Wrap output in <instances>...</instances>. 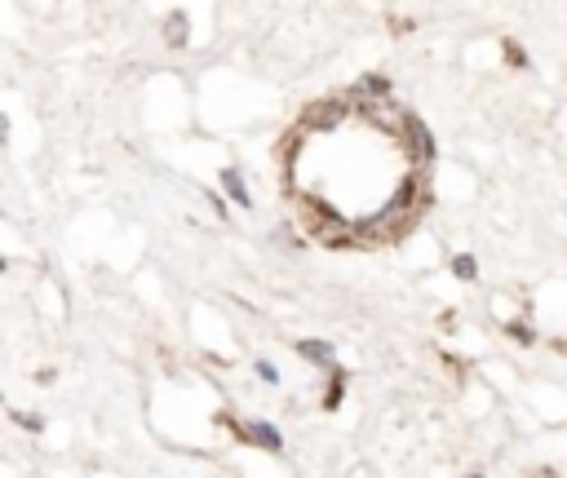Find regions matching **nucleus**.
Listing matches in <instances>:
<instances>
[{
	"label": "nucleus",
	"mask_w": 567,
	"mask_h": 478,
	"mask_svg": "<svg viewBox=\"0 0 567 478\" xmlns=\"http://www.w3.org/2000/svg\"><path fill=\"white\" fill-rule=\"evenodd\" d=\"M235 429H239V438H244V443H252V447H266V451H284V434H279L270 420H239Z\"/></svg>",
	"instance_id": "f03ea898"
},
{
	"label": "nucleus",
	"mask_w": 567,
	"mask_h": 478,
	"mask_svg": "<svg viewBox=\"0 0 567 478\" xmlns=\"http://www.w3.org/2000/svg\"><path fill=\"white\" fill-rule=\"evenodd\" d=\"M252 367H257V376H261V381H266V385H279V367H275V363H270V358H257V363H252Z\"/></svg>",
	"instance_id": "1a4fd4ad"
},
{
	"label": "nucleus",
	"mask_w": 567,
	"mask_h": 478,
	"mask_svg": "<svg viewBox=\"0 0 567 478\" xmlns=\"http://www.w3.org/2000/svg\"><path fill=\"white\" fill-rule=\"evenodd\" d=\"M403 146H408L412 164H430L434 159V137H430V128L416 115H408V124H403Z\"/></svg>",
	"instance_id": "f257e3e1"
},
{
	"label": "nucleus",
	"mask_w": 567,
	"mask_h": 478,
	"mask_svg": "<svg viewBox=\"0 0 567 478\" xmlns=\"http://www.w3.org/2000/svg\"><path fill=\"white\" fill-rule=\"evenodd\" d=\"M0 142H9V119L0 115Z\"/></svg>",
	"instance_id": "ddd939ff"
},
{
	"label": "nucleus",
	"mask_w": 567,
	"mask_h": 478,
	"mask_svg": "<svg viewBox=\"0 0 567 478\" xmlns=\"http://www.w3.org/2000/svg\"><path fill=\"white\" fill-rule=\"evenodd\" d=\"M13 420H18L22 429H31V434H40V429H44V416H40V412H13Z\"/></svg>",
	"instance_id": "6e6552de"
},
{
	"label": "nucleus",
	"mask_w": 567,
	"mask_h": 478,
	"mask_svg": "<svg viewBox=\"0 0 567 478\" xmlns=\"http://www.w3.org/2000/svg\"><path fill=\"white\" fill-rule=\"evenodd\" d=\"M341 394H346V389H341V372H337V376H332V385H328V394H323V407H337V403H341Z\"/></svg>",
	"instance_id": "9d476101"
},
{
	"label": "nucleus",
	"mask_w": 567,
	"mask_h": 478,
	"mask_svg": "<svg viewBox=\"0 0 567 478\" xmlns=\"http://www.w3.org/2000/svg\"><path fill=\"white\" fill-rule=\"evenodd\" d=\"M164 40H168L173 49H182V44H186V13H182V9H173V13H168V22H164Z\"/></svg>",
	"instance_id": "423d86ee"
},
{
	"label": "nucleus",
	"mask_w": 567,
	"mask_h": 478,
	"mask_svg": "<svg viewBox=\"0 0 567 478\" xmlns=\"http://www.w3.org/2000/svg\"><path fill=\"white\" fill-rule=\"evenodd\" d=\"M470 478H483V474H470Z\"/></svg>",
	"instance_id": "2eb2a0df"
},
{
	"label": "nucleus",
	"mask_w": 567,
	"mask_h": 478,
	"mask_svg": "<svg viewBox=\"0 0 567 478\" xmlns=\"http://www.w3.org/2000/svg\"><path fill=\"white\" fill-rule=\"evenodd\" d=\"M505 58H509V62H518V66H523V62H527V53H523V49H518V44H509V40H505Z\"/></svg>",
	"instance_id": "f8f14e48"
},
{
	"label": "nucleus",
	"mask_w": 567,
	"mask_h": 478,
	"mask_svg": "<svg viewBox=\"0 0 567 478\" xmlns=\"http://www.w3.org/2000/svg\"><path fill=\"white\" fill-rule=\"evenodd\" d=\"M452 274H456V279H465V283H470V279H474V274H478V261H474V257H470V252H456V257H452Z\"/></svg>",
	"instance_id": "0eeeda50"
},
{
	"label": "nucleus",
	"mask_w": 567,
	"mask_h": 478,
	"mask_svg": "<svg viewBox=\"0 0 567 478\" xmlns=\"http://www.w3.org/2000/svg\"><path fill=\"white\" fill-rule=\"evenodd\" d=\"M221 190H226L239 208H252V195H248V181H244L239 168H221Z\"/></svg>",
	"instance_id": "20e7f679"
},
{
	"label": "nucleus",
	"mask_w": 567,
	"mask_h": 478,
	"mask_svg": "<svg viewBox=\"0 0 567 478\" xmlns=\"http://www.w3.org/2000/svg\"><path fill=\"white\" fill-rule=\"evenodd\" d=\"M0 274H4V257H0Z\"/></svg>",
	"instance_id": "4468645a"
},
{
	"label": "nucleus",
	"mask_w": 567,
	"mask_h": 478,
	"mask_svg": "<svg viewBox=\"0 0 567 478\" xmlns=\"http://www.w3.org/2000/svg\"><path fill=\"white\" fill-rule=\"evenodd\" d=\"M509 336H514V341H523V345H532V341H536L527 323H509Z\"/></svg>",
	"instance_id": "9b49d317"
},
{
	"label": "nucleus",
	"mask_w": 567,
	"mask_h": 478,
	"mask_svg": "<svg viewBox=\"0 0 567 478\" xmlns=\"http://www.w3.org/2000/svg\"><path fill=\"white\" fill-rule=\"evenodd\" d=\"M297 354H301L310 367H323V372H332V376H337V350H332L328 341L306 336V341H297Z\"/></svg>",
	"instance_id": "7ed1b4c3"
},
{
	"label": "nucleus",
	"mask_w": 567,
	"mask_h": 478,
	"mask_svg": "<svg viewBox=\"0 0 567 478\" xmlns=\"http://www.w3.org/2000/svg\"><path fill=\"white\" fill-rule=\"evenodd\" d=\"M341 115H346L341 102H319V106L310 111V128H328V124H337Z\"/></svg>",
	"instance_id": "39448f33"
}]
</instances>
